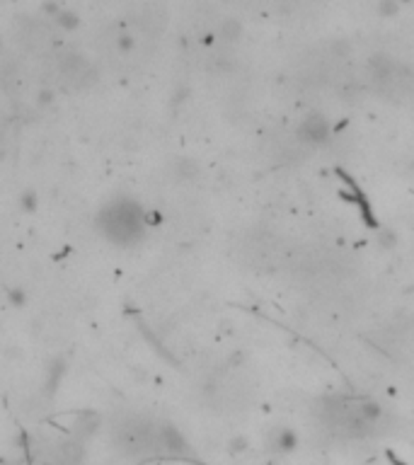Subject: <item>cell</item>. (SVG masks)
Instances as JSON below:
<instances>
[{"instance_id":"1","label":"cell","mask_w":414,"mask_h":465,"mask_svg":"<svg viewBox=\"0 0 414 465\" xmlns=\"http://www.w3.org/2000/svg\"><path fill=\"white\" fill-rule=\"evenodd\" d=\"M105 230L110 237H114L119 242L134 240L141 232V213L138 208L131 204L122 201L114 204L110 211H105Z\"/></svg>"}]
</instances>
